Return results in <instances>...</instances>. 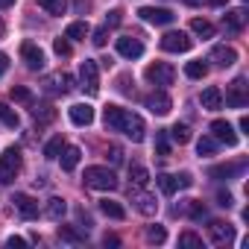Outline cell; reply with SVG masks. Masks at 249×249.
<instances>
[{"label": "cell", "instance_id": "obj_43", "mask_svg": "<svg viewBox=\"0 0 249 249\" xmlns=\"http://www.w3.org/2000/svg\"><path fill=\"white\" fill-rule=\"evenodd\" d=\"M53 50H56L59 56H71V44H68L65 38H56V41H53Z\"/></svg>", "mask_w": 249, "mask_h": 249}, {"label": "cell", "instance_id": "obj_38", "mask_svg": "<svg viewBox=\"0 0 249 249\" xmlns=\"http://www.w3.org/2000/svg\"><path fill=\"white\" fill-rule=\"evenodd\" d=\"M147 243H164L167 240V231H164V226H147Z\"/></svg>", "mask_w": 249, "mask_h": 249}, {"label": "cell", "instance_id": "obj_7", "mask_svg": "<svg viewBox=\"0 0 249 249\" xmlns=\"http://www.w3.org/2000/svg\"><path fill=\"white\" fill-rule=\"evenodd\" d=\"M138 18L141 21H147V24H156V27H167V24H173V12L170 9H159V6H141L138 9Z\"/></svg>", "mask_w": 249, "mask_h": 249}, {"label": "cell", "instance_id": "obj_6", "mask_svg": "<svg viewBox=\"0 0 249 249\" xmlns=\"http://www.w3.org/2000/svg\"><path fill=\"white\" fill-rule=\"evenodd\" d=\"M246 103H249V85H246L243 76H237V79L229 85V91H226V106H231V108H243Z\"/></svg>", "mask_w": 249, "mask_h": 249}, {"label": "cell", "instance_id": "obj_27", "mask_svg": "<svg viewBox=\"0 0 249 249\" xmlns=\"http://www.w3.org/2000/svg\"><path fill=\"white\" fill-rule=\"evenodd\" d=\"M33 117H36L38 126H47V123L56 120V108H53V106H36V108H33Z\"/></svg>", "mask_w": 249, "mask_h": 249}, {"label": "cell", "instance_id": "obj_16", "mask_svg": "<svg viewBox=\"0 0 249 249\" xmlns=\"http://www.w3.org/2000/svg\"><path fill=\"white\" fill-rule=\"evenodd\" d=\"M68 114H71V120L76 123V126H91L94 123V108L88 103H73L68 108Z\"/></svg>", "mask_w": 249, "mask_h": 249}, {"label": "cell", "instance_id": "obj_11", "mask_svg": "<svg viewBox=\"0 0 249 249\" xmlns=\"http://www.w3.org/2000/svg\"><path fill=\"white\" fill-rule=\"evenodd\" d=\"M117 53L123 59H141L144 56V44H141V38L123 36V38H117Z\"/></svg>", "mask_w": 249, "mask_h": 249}, {"label": "cell", "instance_id": "obj_28", "mask_svg": "<svg viewBox=\"0 0 249 249\" xmlns=\"http://www.w3.org/2000/svg\"><path fill=\"white\" fill-rule=\"evenodd\" d=\"M129 179H132V185H135V188H144V185L150 182V173H147V167H144V164H138V161H135V164H129Z\"/></svg>", "mask_w": 249, "mask_h": 249}, {"label": "cell", "instance_id": "obj_39", "mask_svg": "<svg viewBox=\"0 0 249 249\" xmlns=\"http://www.w3.org/2000/svg\"><path fill=\"white\" fill-rule=\"evenodd\" d=\"M156 153H159V156H170V138H167L164 129L156 132Z\"/></svg>", "mask_w": 249, "mask_h": 249}, {"label": "cell", "instance_id": "obj_33", "mask_svg": "<svg viewBox=\"0 0 249 249\" xmlns=\"http://www.w3.org/2000/svg\"><path fill=\"white\" fill-rule=\"evenodd\" d=\"M191 30H194L196 36H202V38H211V36H214V27H211L205 18H194V21H191Z\"/></svg>", "mask_w": 249, "mask_h": 249}, {"label": "cell", "instance_id": "obj_17", "mask_svg": "<svg viewBox=\"0 0 249 249\" xmlns=\"http://www.w3.org/2000/svg\"><path fill=\"white\" fill-rule=\"evenodd\" d=\"M243 27H246V9H231V12L223 15V30H226V33L237 36Z\"/></svg>", "mask_w": 249, "mask_h": 249}, {"label": "cell", "instance_id": "obj_30", "mask_svg": "<svg viewBox=\"0 0 249 249\" xmlns=\"http://www.w3.org/2000/svg\"><path fill=\"white\" fill-rule=\"evenodd\" d=\"M38 6L47 15H65L68 12V0H38Z\"/></svg>", "mask_w": 249, "mask_h": 249}, {"label": "cell", "instance_id": "obj_42", "mask_svg": "<svg viewBox=\"0 0 249 249\" xmlns=\"http://www.w3.org/2000/svg\"><path fill=\"white\" fill-rule=\"evenodd\" d=\"M188 214H191V217H205V208H202V202H196V199H188Z\"/></svg>", "mask_w": 249, "mask_h": 249}, {"label": "cell", "instance_id": "obj_24", "mask_svg": "<svg viewBox=\"0 0 249 249\" xmlns=\"http://www.w3.org/2000/svg\"><path fill=\"white\" fill-rule=\"evenodd\" d=\"M120 120H123V108L120 106H106L103 111V123H106V129H120Z\"/></svg>", "mask_w": 249, "mask_h": 249}, {"label": "cell", "instance_id": "obj_37", "mask_svg": "<svg viewBox=\"0 0 249 249\" xmlns=\"http://www.w3.org/2000/svg\"><path fill=\"white\" fill-rule=\"evenodd\" d=\"M185 73H188L191 79H202V76L208 73V65H205V62H188V65H185Z\"/></svg>", "mask_w": 249, "mask_h": 249}, {"label": "cell", "instance_id": "obj_18", "mask_svg": "<svg viewBox=\"0 0 249 249\" xmlns=\"http://www.w3.org/2000/svg\"><path fill=\"white\" fill-rule=\"evenodd\" d=\"M211 62H214L217 68H231V65L237 62V50H234V47H226V44H217V47L211 50Z\"/></svg>", "mask_w": 249, "mask_h": 249}, {"label": "cell", "instance_id": "obj_8", "mask_svg": "<svg viewBox=\"0 0 249 249\" xmlns=\"http://www.w3.org/2000/svg\"><path fill=\"white\" fill-rule=\"evenodd\" d=\"M173 76H176V71L167 65V62H156V65H150L147 68V79L153 82V85H173Z\"/></svg>", "mask_w": 249, "mask_h": 249}, {"label": "cell", "instance_id": "obj_47", "mask_svg": "<svg viewBox=\"0 0 249 249\" xmlns=\"http://www.w3.org/2000/svg\"><path fill=\"white\" fill-rule=\"evenodd\" d=\"M191 6H199V3H208V6H223L226 0H188Z\"/></svg>", "mask_w": 249, "mask_h": 249}, {"label": "cell", "instance_id": "obj_3", "mask_svg": "<svg viewBox=\"0 0 249 249\" xmlns=\"http://www.w3.org/2000/svg\"><path fill=\"white\" fill-rule=\"evenodd\" d=\"M18 173H21V150L9 147L0 156V182H12Z\"/></svg>", "mask_w": 249, "mask_h": 249}, {"label": "cell", "instance_id": "obj_22", "mask_svg": "<svg viewBox=\"0 0 249 249\" xmlns=\"http://www.w3.org/2000/svg\"><path fill=\"white\" fill-rule=\"evenodd\" d=\"M243 170H246V164H240V161L237 164H217L208 170V176L211 179H231V176H240Z\"/></svg>", "mask_w": 249, "mask_h": 249}, {"label": "cell", "instance_id": "obj_40", "mask_svg": "<svg viewBox=\"0 0 249 249\" xmlns=\"http://www.w3.org/2000/svg\"><path fill=\"white\" fill-rule=\"evenodd\" d=\"M170 135H173L176 144H188V141H191V129L185 126V123H176V126L170 129Z\"/></svg>", "mask_w": 249, "mask_h": 249}, {"label": "cell", "instance_id": "obj_34", "mask_svg": "<svg viewBox=\"0 0 249 249\" xmlns=\"http://www.w3.org/2000/svg\"><path fill=\"white\" fill-rule=\"evenodd\" d=\"M196 153H199V156H214V153H217V141H214L211 135H202V138L196 141Z\"/></svg>", "mask_w": 249, "mask_h": 249}, {"label": "cell", "instance_id": "obj_51", "mask_svg": "<svg viewBox=\"0 0 249 249\" xmlns=\"http://www.w3.org/2000/svg\"><path fill=\"white\" fill-rule=\"evenodd\" d=\"M91 9V0H76V12H88Z\"/></svg>", "mask_w": 249, "mask_h": 249}, {"label": "cell", "instance_id": "obj_13", "mask_svg": "<svg viewBox=\"0 0 249 249\" xmlns=\"http://www.w3.org/2000/svg\"><path fill=\"white\" fill-rule=\"evenodd\" d=\"M12 202H15V211H18L24 220H36V217H38V202H36L30 194H15Z\"/></svg>", "mask_w": 249, "mask_h": 249}, {"label": "cell", "instance_id": "obj_5", "mask_svg": "<svg viewBox=\"0 0 249 249\" xmlns=\"http://www.w3.org/2000/svg\"><path fill=\"white\" fill-rule=\"evenodd\" d=\"M191 44H194L191 36L182 33V30H170V33L161 36V50H167V53H188Z\"/></svg>", "mask_w": 249, "mask_h": 249}, {"label": "cell", "instance_id": "obj_52", "mask_svg": "<svg viewBox=\"0 0 249 249\" xmlns=\"http://www.w3.org/2000/svg\"><path fill=\"white\" fill-rule=\"evenodd\" d=\"M108 153H111V161H114V164H117V161H120V159H123V153H120V147H111V150H108Z\"/></svg>", "mask_w": 249, "mask_h": 249}, {"label": "cell", "instance_id": "obj_2", "mask_svg": "<svg viewBox=\"0 0 249 249\" xmlns=\"http://www.w3.org/2000/svg\"><path fill=\"white\" fill-rule=\"evenodd\" d=\"M117 132H123L132 144H141V141H144V132H147L144 117L135 114V111H126V108H123V120H120V129H117Z\"/></svg>", "mask_w": 249, "mask_h": 249}, {"label": "cell", "instance_id": "obj_46", "mask_svg": "<svg viewBox=\"0 0 249 249\" xmlns=\"http://www.w3.org/2000/svg\"><path fill=\"white\" fill-rule=\"evenodd\" d=\"M106 36H108V27H100V30L94 33V44L103 47V44H106Z\"/></svg>", "mask_w": 249, "mask_h": 249}, {"label": "cell", "instance_id": "obj_41", "mask_svg": "<svg viewBox=\"0 0 249 249\" xmlns=\"http://www.w3.org/2000/svg\"><path fill=\"white\" fill-rule=\"evenodd\" d=\"M12 97H15L18 103H27V106L33 103V94H30V88H24V85H15V88H12Z\"/></svg>", "mask_w": 249, "mask_h": 249}, {"label": "cell", "instance_id": "obj_53", "mask_svg": "<svg viewBox=\"0 0 249 249\" xmlns=\"http://www.w3.org/2000/svg\"><path fill=\"white\" fill-rule=\"evenodd\" d=\"M12 3H15V0H0V9H9Z\"/></svg>", "mask_w": 249, "mask_h": 249}, {"label": "cell", "instance_id": "obj_1", "mask_svg": "<svg viewBox=\"0 0 249 249\" xmlns=\"http://www.w3.org/2000/svg\"><path fill=\"white\" fill-rule=\"evenodd\" d=\"M85 185L94 191H114L117 188V176L108 167H88L85 170Z\"/></svg>", "mask_w": 249, "mask_h": 249}, {"label": "cell", "instance_id": "obj_45", "mask_svg": "<svg viewBox=\"0 0 249 249\" xmlns=\"http://www.w3.org/2000/svg\"><path fill=\"white\" fill-rule=\"evenodd\" d=\"M231 202H234V199H231V194H229V191H220V194H217V205L231 208Z\"/></svg>", "mask_w": 249, "mask_h": 249}, {"label": "cell", "instance_id": "obj_32", "mask_svg": "<svg viewBox=\"0 0 249 249\" xmlns=\"http://www.w3.org/2000/svg\"><path fill=\"white\" fill-rule=\"evenodd\" d=\"M62 150H65V138H62V135H53V138L44 144V156H47V159H59Z\"/></svg>", "mask_w": 249, "mask_h": 249}, {"label": "cell", "instance_id": "obj_4", "mask_svg": "<svg viewBox=\"0 0 249 249\" xmlns=\"http://www.w3.org/2000/svg\"><path fill=\"white\" fill-rule=\"evenodd\" d=\"M79 82H82V88L94 97V94H100V65L94 62V59H85L82 62V68H79Z\"/></svg>", "mask_w": 249, "mask_h": 249}, {"label": "cell", "instance_id": "obj_20", "mask_svg": "<svg viewBox=\"0 0 249 249\" xmlns=\"http://www.w3.org/2000/svg\"><path fill=\"white\" fill-rule=\"evenodd\" d=\"M132 202H135V208H138L144 217H153V214L159 211L156 196H150V194H144V191H132Z\"/></svg>", "mask_w": 249, "mask_h": 249}, {"label": "cell", "instance_id": "obj_54", "mask_svg": "<svg viewBox=\"0 0 249 249\" xmlns=\"http://www.w3.org/2000/svg\"><path fill=\"white\" fill-rule=\"evenodd\" d=\"M3 30H6V27H3V21H0V38H3Z\"/></svg>", "mask_w": 249, "mask_h": 249}, {"label": "cell", "instance_id": "obj_48", "mask_svg": "<svg viewBox=\"0 0 249 249\" xmlns=\"http://www.w3.org/2000/svg\"><path fill=\"white\" fill-rule=\"evenodd\" d=\"M6 71H9V56H6V53H0V76H3Z\"/></svg>", "mask_w": 249, "mask_h": 249}, {"label": "cell", "instance_id": "obj_44", "mask_svg": "<svg viewBox=\"0 0 249 249\" xmlns=\"http://www.w3.org/2000/svg\"><path fill=\"white\" fill-rule=\"evenodd\" d=\"M120 21H123V12H120V9H111L108 18H106V27H117Z\"/></svg>", "mask_w": 249, "mask_h": 249}, {"label": "cell", "instance_id": "obj_21", "mask_svg": "<svg viewBox=\"0 0 249 249\" xmlns=\"http://www.w3.org/2000/svg\"><path fill=\"white\" fill-rule=\"evenodd\" d=\"M199 103H202V108L205 111H220L223 108V94H220V88H205L202 94H199Z\"/></svg>", "mask_w": 249, "mask_h": 249}, {"label": "cell", "instance_id": "obj_29", "mask_svg": "<svg viewBox=\"0 0 249 249\" xmlns=\"http://www.w3.org/2000/svg\"><path fill=\"white\" fill-rule=\"evenodd\" d=\"M0 120H3V123H6L9 129H18V123H21L18 111H15V108H9V106H6L3 100H0Z\"/></svg>", "mask_w": 249, "mask_h": 249}, {"label": "cell", "instance_id": "obj_25", "mask_svg": "<svg viewBox=\"0 0 249 249\" xmlns=\"http://www.w3.org/2000/svg\"><path fill=\"white\" fill-rule=\"evenodd\" d=\"M100 211L106 214V217H111V220H123V217H126V208H123L120 202H114V199H100Z\"/></svg>", "mask_w": 249, "mask_h": 249}, {"label": "cell", "instance_id": "obj_15", "mask_svg": "<svg viewBox=\"0 0 249 249\" xmlns=\"http://www.w3.org/2000/svg\"><path fill=\"white\" fill-rule=\"evenodd\" d=\"M71 88H73V79L68 73H53V76L44 79V91L47 94H68Z\"/></svg>", "mask_w": 249, "mask_h": 249}, {"label": "cell", "instance_id": "obj_26", "mask_svg": "<svg viewBox=\"0 0 249 249\" xmlns=\"http://www.w3.org/2000/svg\"><path fill=\"white\" fill-rule=\"evenodd\" d=\"M59 156H62V170H68V173H71V170H76V164H79V156H82V153H79V147H65Z\"/></svg>", "mask_w": 249, "mask_h": 249}, {"label": "cell", "instance_id": "obj_10", "mask_svg": "<svg viewBox=\"0 0 249 249\" xmlns=\"http://www.w3.org/2000/svg\"><path fill=\"white\" fill-rule=\"evenodd\" d=\"M21 56H24V62H27L30 71H41V68H44V50H41L38 44L24 41V44H21Z\"/></svg>", "mask_w": 249, "mask_h": 249}, {"label": "cell", "instance_id": "obj_23", "mask_svg": "<svg viewBox=\"0 0 249 249\" xmlns=\"http://www.w3.org/2000/svg\"><path fill=\"white\" fill-rule=\"evenodd\" d=\"M44 214L50 217V220H62L65 214H68V202L62 199V196H53V199H47V208H44Z\"/></svg>", "mask_w": 249, "mask_h": 249}, {"label": "cell", "instance_id": "obj_12", "mask_svg": "<svg viewBox=\"0 0 249 249\" xmlns=\"http://www.w3.org/2000/svg\"><path fill=\"white\" fill-rule=\"evenodd\" d=\"M211 132H214L211 138L220 141V144H226V147H234L237 144V132L229 126V120H214L211 123Z\"/></svg>", "mask_w": 249, "mask_h": 249}, {"label": "cell", "instance_id": "obj_14", "mask_svg": "<svg viewBox=\"0 0 249 249\" xmlns=\"http://www.w3.org/2000/svg\"><path fill=\"white\" fill-rule=\"evenodd\" d=\"M208 237H211V243H217V246H223V243H231V240H234V226L214 220V223L208 226Z\"/></svg>", "mask_w": 249, "mask_h": 249}, {"label": "cell", "instance_id": "obj_31", "mask_svg": "<svg viewBox=\"0 0 249 249\" xmlns=\"http://www.w3.org/2000/svg\"><path fill=\"white\" fill-rule=\"evenodd\" d=\"M88 36V24L85 21H73L68 30H65V38H73V41H82Z\"/></svg>", "mask_w": 249, "mask_h": 249}, {"label": "cell", "instance_id": "obj_36", "mask_svg": "<svg viewBox=\"0 0 249 249\" xmlns=\"http://www.w3.org/2000/svg\"><path fill=\"white\" fill-rule=\"evenodd\" d=\"M179 246H185V249H202V237L194 234V231H182L179 234Z\"/></svg>", "mask_w": 249, "mask_h": 249}, {"label": "cell", "instance_id": "obj_50", "mask_svg": "<svg viewBox=\"0 0 249 249\" xmlns=\"http://www.w3.org/2000/svg\"><path fill=\"white\" fill-rule=\"evenodd\" d=\"M103 243H106V246H120V237H117V234H106Z\"/></svg>", "mask_w": 249, "mask_h": 249}, {"label": "cell", "instance_id": "obj_35", "mask_svg": "<svg viewBox=\"0 0 249 249\" xmlns=\"http://www.w3.org/2000/svg\"><path fill=\"white\" fill-rule=\"evenodd\" d=\"M59 240H65V243H85V234H79V231L71 229V226H62V229H59Z\"/></svg>", "mask_w": 249, "mask_h": 249}, {"label": "cell", "instance_id": "obj_19", "mask_svg": "<svg viewBox=\"0 0 249 249\" xmlns=\"http://www.w3.org/2000/svg\"><path fill=\"white\" fill-rule=\"evenodd\" d=\"M144 103H147V108H150L153 114H167V111L173 108V100H170L164 91H153Z\"/></svg>", "mask_w": 249, "mask_h": 249}, {"label": "cell", "instance_id": "obj_49", "mask_svg": "<svg viewBox=\"0 0 249 249\" xmlns=\"http://www.w3.org/2000/svg\"><path fill=\"white\" fill-rule=\"evenodd\" d=\"M6 243H9V246H21V249L27 246V240H24V237H18V234H12V237H9Z\"/></svg>", "mask_w": 249, "mask_h": 249}, {"label": "cell", "instance_id": "obj_9", "mask_svg": "<svg viewBox=\"0 0 249 249\" xmlns=\"http://www.w3.org/2000/svg\"><path fill=\"white\" fill-rule=\"evenodd\" d=\"M156 182H159V188H161V191H164L167 196H170V194H176L179 188H191V185H194V179H191V173H179V176H170V173H161V176H159Z\"/></svg>", "mask_w": 249, "mask_h": 249}]
</instances>
